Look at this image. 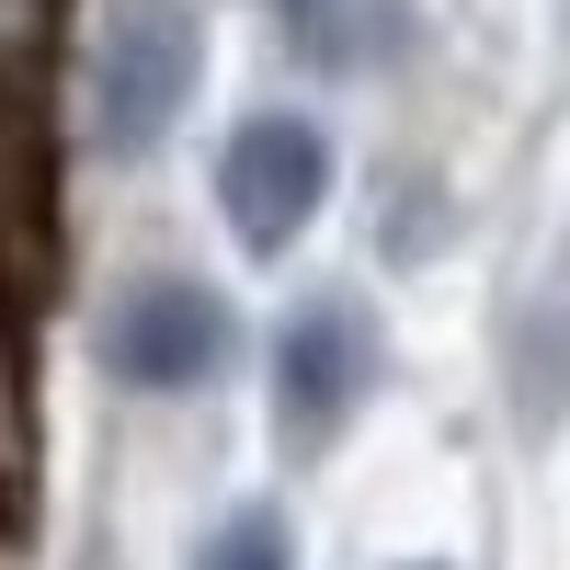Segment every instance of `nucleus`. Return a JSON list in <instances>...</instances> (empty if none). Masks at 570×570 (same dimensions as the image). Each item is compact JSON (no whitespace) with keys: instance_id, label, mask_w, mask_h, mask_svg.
I'll return each mask as SVG.
<instances>
[{"instance_id":"nucleus-1","label":"nucleus","mask_w":570,"mask_h":570,"mask_svg":"<svg viewBox=\"0 0 570 570\" xmlns=\"http://www.w3.org/2000/svg\"><path fill=\"white\" fill-rule=\"evenodd\" d=\"M195 69H206V35H195V0H115L104 35H91V137L115 160L160 149L195 104Z\"/></svg>"},{"instance_id":"nucleus-2","label":"nucleus","mask_w":570,"mask_h":570,"mask_svg":"<svg viewBox=\"0 0 570 570\" xmlns=\"http://www.w3.org/2000/svg\"><path fill=\"white\" fill-rule=\"evenodd\" d=\"M228 343H240V320H228V297L195 285V274H137L104 308V365L126 376V389H149V400L206 389V376L228 365Z\"/></svg>"},{"instance_id":"nucleus-3","label":"nucleus","mask_w":570,"mask_h":570,"mask_svg":"<svg viewBox=\"0 0 570 570\" xmlns=\"http://www.w3.org/2000/svg\"><path fill=\"white\" fill-rule=\"evenodd\" d=\"M365 389H376V320H365V297H308L274 331V422H285L297 456L343 434V422L365 411Z\"/></svg>"},{"instance_id":"nucleus-4","label":"nucleus","mask_w":570,"mask_h":570,"mask_svg":"<svg viewBox=\"0 0 570 570\" xmlns=\"http://www.w3.org/2000/svg\"><path fill=\"white\" fill-rule=\"evenodd\" d=\"M331 195V137L308 115H240L217 149V206L240 228V252H285Z\"/></svg>"},{"instance_id":"nucleus-5","label":"nucleus","mask_w":570,"mask_h":570,"mask_svg":"<svg viewBox=\"0 0 570 570\" xmlns=\"http://www.w3.org/2000/svg\"><path fill=\"white\" fill-rule=\"evenodd\" d=\"M274 12L297 35V58L331 69V80H365V69L411 58V0H274Z\"/></svg>"},{"instance_id":"nucleus-6","label":"nucleus","mask_w":570,"mask_h":570,"mask_svg":"<svg viewBox=\"0 0 570 570\" xmlns=\"http://www.w3.org/2000/svg\"><path fill=\"white\" fill-rule=\"evenodd\" d=\"M513 411H525L537 434L570 411V308H525L513 320Z\"/></svg>"},{"instance_id":"nucleus-7","label":"nucleus","mask_w":570,"mask_h":570,"mask_svg":"<svg viewBox=\"0 0 570 570\" xmlns=\"http://www.w3.org/2000/svg\"><path fill=\"white\" fill-rule=\"evenodd\" d=\"M195 570H297V548H285V513H228V525L195 548Z\"/></svg>"},{"instance_id":"nucleus-8","label":"nucleus","mask_w":570,"mask_h":570,"mask_svg":"<svg viewBox=\"0 0 570 570\" xmlns=\"http://www.w3.org/2000/svg\"><path fill=\"white\" fill-rule=\"evenodd\" d=\"M411 570H445V559H411Z\"/></svg>"},{"instance_id":"nucleus-9","label":"nucleus","mask_w":570,"mask_h":570,"mask_svg":"<svg viewBox=\"0 0 570 570\" xmlns=\"http://www.w3.org/2000/svg\"><path fill=\"white\" fill-rule=\"evenodd\" d=\"M559 12H570V0H559Z\"/></svg>"}]
</instances>
